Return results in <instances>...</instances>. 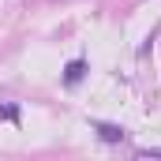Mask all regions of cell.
<instances>
[{
	"mask_svg": "<svg viewBox=\"0 0 161 161\" xmlns=\"http://www.w3.org/2000/svg\"><path fill=\"white\" fill-rule=\"evenodd\" d=\"M94 131H97L105 142H120L124 139V127H116V124H94Z\"/></svg>",
	"mask_w": 161,
	"mask_h": 161,
	"instance_id": "obj_1",
	"label": "cell"
},
{
	"mask_svg": "<svg viewBox=\"0 0 161 161\" xmlns=\"http://www.w3.org/2000/svg\"><path fill=\"white\" fill-rule=\"evenodd\" d=\"M82 75H86V60H71V64H68V71H64V82H68V86H75Z\"/></svg>",
	"mask_w": 161,
	"mask_h": 161,
	"instance_id": "obj_2",
	"label": "cell"
},
{
	"mask_svg": "<svg viewBox=\"0 0 161 161\" xmlns=\"http://www.w3.org/2000/svg\"><path fill=\"white\" fill-rule=\"evenodd\" d=\"M0 113H4L8 120H19V109H15V105H0Z\"/></svg>",
	"mask_w": 161,
	"mask_h": 161,
	"instance_id": "obj_3",
	"label": "cell"
}]
</instances>
